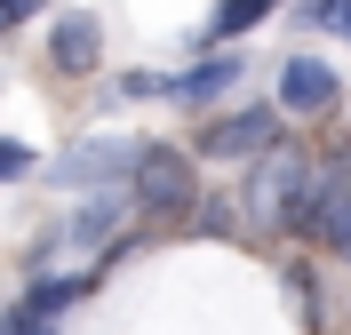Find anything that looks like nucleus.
Masks as SVG:
<instances>
[{
    "label": "nucleus",
    "instance_id": "obj_1",
    "mask_svg": "<svg viewBox=\"0 0 351 335\" xmlns=\"http://www.w3.org/2000/svg\"><path fill=\"white\" fill-rule=\"evenodd\" d=\"M295 240H319L328 256L351 264V144L311 152V184H304V208H295Z\"/></svg>",
    "mask_w": 351,
    "mask_h": 335
},
{
    "label": "nucleus",
    "instance_id": "obj_17",
    "mask_svg": "<svg viewBox=\"0 0 351 335\" xmlns=\"http://www.w3.org/2000/svg\"><path fill=\"white\" fill-rule=\"evenodd\" d=\"M40 8H48V0H8V16H16V24H24V16H40Z\"/></svg>",
    "mask_w": 351,
    "mask_h": 335
},
{
    "label": "nucleus",
    "instance_id": "obj_6",
    "mask_svg": "<svg viewBox=\"0 0 351 335\" xmlns=\"http://www.w3.org/2000/svg\"><path fill=\"white\" fill-rule=\"evenodd\" d=\"M48 64L64 72V80H88V72L104 64V24L88 16V8H64V16L48 24Z\"/></svg>",
    "mask_w": 351,
    "mask_h": 335
},
{
    "label": "nucleus",
    "instance_id": "obj_2",
    "mask_svg": "<svg viewBox=\"0 0 351 335\" xmlns=\"http://www.w3.org/2000/svg\"><path fill=\"white\" fill-rule=\"evenodd\" d=\"M304 184H311V152L280 144V152H263L240 184V216L247 232H295V208H304Z\"/></svg>",
    "mask_w": 351,
    "mask_h": 335
},
{
    "label": "nucleus",
    "instance_id": "obj_10",
    "mask_svg": "<svg viewBox=\"0 0 351 335\" xmlns=\"http://www.w3.org/2000/svg\"><path fill=\"white\" fill-rule=\"evenodd\" d=\"M271 8H280V0H216V16L192 32V48H199V56H216V48H232L240 32H256Z\"/></svg>",
    "mask_w": 351,
    "mask_h": 335
},
{
    "label": "nucleus",
    "instance_id": "obj_3",
    "mask_svg": "<svg viewBox=\"0 0 351 335\" xmlns=\"http://www.w3.org/2000/svg\"><path fill=\"white\" fill-rule=\"evenodd\" d=\"M128 208L152 216V223L192 216L199 208V168L176 152V144H144V160H136V176H128Z\"/></svg>",
    "mask_w": 351,
    "mask_h": 335
},
{
    "label": "nucleus",
    "instance_id": "obj_7",
    "mask_svg": "<svg viewBox=\"0 0 351 335\" xmlns=\"http://www.w3.org/2000/svg\"><path fill=\"white\" fill-rule=\"evenodd\" d=\"M335 96H343V80H335L328 56H287L280 64V112L319 120V112H335Z\"/></svg>",
    "mask_w": 351,
    "mask_h": 335
},
{
    "label": "nucleus",
    "instance_id": "obj_12",
    "mask_svg": "<svg viewBox=\"0 0 351 335\" xmlns=\"http://www.w3.org/2000/svg\"><path fill=\"white\" fill-rule=\"evenodd\" d=\"M287 303L319 327V280H311V264H287Z\"/></svg>",
    "mask_w": 351,
    "mask_h": 335
},
{
    "label": "nucleus",
    "instance_id": "obj_11",
    "mask_svg": "<svg viewBox=\"0 0 351 335\" xmlns=\"http://www.w3.org/2000/svg\"><path fill=\"white\" fill-rule=\"evenodd\" d=\"M295 16H304L311 32H335V40H351V0H295Z\"/></svg>",
    "mask_w": 351,
    "mask_h": 335
},
{
    "label": "nucleus",
    "instance_id": "obj_4",
    "mask_svg": "<svg viewBox=\"0 0 351 335\" xmlns=\"http://www.w3.org/2000/svg\"><path fill=\"white\" fill-rule=\"evenodd\" d=\"M263 152H280V112L271 104H240V112H223V120L199 128V160H240V168H256Z\"/></svg>",
    "mask_w": 351,
    "mask_h": 335
},
{
    "label": "nucleus",
    "instance_id": "obj_9",
    "mask_svg": "<svg viewBox=\"0 0 351 335\" xmlns=\"http://www.w3.org/2000/svg\"><path fill=\"white\" fill-rule=\"evenodd\" d=\"M120 223H128V200H120V192H88V208H72V216H64V247L96 256V247L120 240Z\"/></svg>",
    "mask_w": 351,
    "mask_h": 335
},
{
    "label": "nucleus",
    "instance_id": "obj_16",
    "mask_svg": "<svg viewBox=\"0 0 351 335\" xmlns=\"http://www.w3.org/2000/svg\"><path fill=\"white\" fill-rule=\"evenodd\" d=\"M0 335H56V327H48V319H32V312H8V319H0Z\"/></svg>",
    "mask_w": 351,
    "mask_h": 335
},
{
    "label": "nucleus",
    "instance_id": "obj_15",
    "mask_svg": "<svg viewBox=\"0 0 351 335\" xmlns=\"http://www.w3.org/2000/svg\"><path fill=\"white\" fill-rule=\"evenodd\" d=\"M192 216H199V223H192V232H232V208H223V200H199V208H192Z\"/></svg>",
    "mask_w": 351,
    "mask_h": 335
},
{
    "label": "nucleus",
    "instance_id": "obj_8",
    "mask_svg": "<svg viewBox=\"0 0 351 335\" xmlns=\"http://www.w3.org/2000/svg\"><path fill=\"white\" fill-rule=\"evenodd\" d=\"M240 80H247V56H240V48H216V56L168 72V104H216V96H232Z\"/></svg>",
    "mask_w": 351,
    "mask_h": 335
},
{
    "label": "nucleus",
    "instance_id": "obj_18",
    "mask_svg": "<svg viewBox=\"0 0 351 335\" xmlns=\"http://www.w3.org/2000/svg\"><path fill=\"white\" fill-rule=\"evenodd\" d=\"M0 32H16V16H8V0H0Z\"/></svg>",
    "mask_w": 351,
    "mask_h": 335
},
{
    "label": "nucleus",
    "instance_id": "obj_14",
    "mask_svg": "<svg viewBox=\"0 0 351 335\" xmlns=\"http://www.w3.org/2000/svg\"><path fill=\"white\" fill-rule=\"evenodd\" d=\"M112 96H168V72H120Z\"/></svg>",
    "mask_w": 351,
    "mask_h": 335
},
{
    "label": "nucleus",
    "instance_id": "obj_13",
    "mask_svg": "<svg viewBox=\"0 0 351 335\" xmlns=\"http://www.w3.org/2000/svg\"><path fill=\"white\" fill-rule=\"evenodd\" d=\"M32 160H40L32 144H16V136H0V184H24V176H32Z\"/></svg>",
    "mask_w": 351,
    "mask_h": 335
},
{
    "label": "nucleus",
    "instance_id": "obj_5",
    "mask_svg": "<svg viewBox=\"0 0 351 335\" xmlns=\"http://www.w3.org/2000/svg\"><path fill=\"white\" fill-rule=\"evenodd\" d=\"M136 160H144V144H128V136H88V144H72L48 176L64 184V192H112L120 176H136Z\"/></svg>",
    "mask_w": 351,
    "mask_h": 335
}]
</instances>
